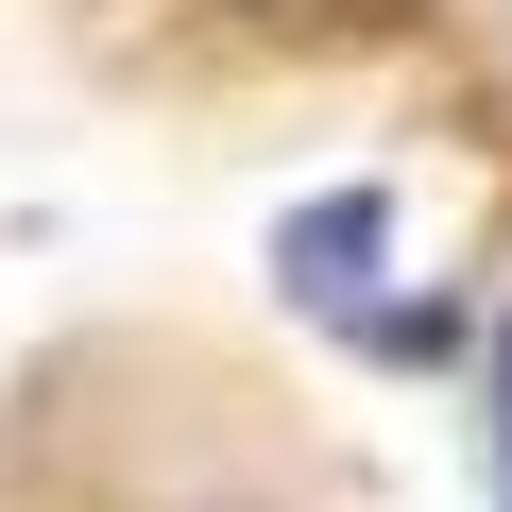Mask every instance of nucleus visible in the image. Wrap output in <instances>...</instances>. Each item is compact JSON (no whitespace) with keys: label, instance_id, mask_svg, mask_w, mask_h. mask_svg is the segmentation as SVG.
<instances>
[{"label":"nucleus","instance_id":"nucleus-1","mask_svg":"<svg viewBox=\"0 0 512 512\" xmlns=\"http://www.w3.org/2000/svg\"><path fill=\"white\" fill-rule=\"evenodd\" d=\"M495 444H512V359H495Z\"/></svg>","mask_w":512,"mask_h":512}]
</instances>
